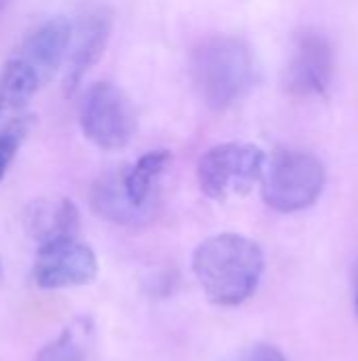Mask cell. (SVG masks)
I'll return each mask as SVG.
<instances>
[{
  "instance_id": "obj_16",
  "label": "cell",
  "mask_w": 358,
  "mask_h": 361,
  "mask_svg": "<svg viewBox=\"0 0 358 361\" xmlns=\"http://www.w3.org/2000/svg\"><path fill=\"white\" fill-rule=\"evenodd\" d=\"M226 361H289L283 351H279L272 345H251L234 355H230Z\"/></svg>"
},
{
  "instance_id": "obj_7",
  "label": "cell",
  "mask_w": 358,
  "mask_h": 361,
  "mask_svg": "<svg viewBox=\"0 0 358 361\" xmlns=\"http://www.w3.org/2000/svg\"><path fill=\"white\" fill-rule=\"evenodd\" d=\"M333 53L327 38L319 32H302L295 38L285 85L295 97L323 95L331 82Z\"/></svg>"
},
{
  "instance_id": "obj_6",
  "label": "cell",
  "mask_w": 358,
  "mask_h": 361,
  "mask_svg": "<svg viewBox=\"0 0 358 361\" xmlns=\"http://www.w3.org/2000/svg\"><path fill=\"white\" fill-rule=\"evenodd\" d=\"M97 277V258L93 250L74 239H61L38 245L34 260V281L44 290H63L87 286Z\"/></svg>"
},
{
  "instance_id": "obj_1",
  "label": "cell",
  "mask_w": 358,
  "mask_h": 361,
  "mask_svg": "<svg viewBox=\"0 0 358 361\" xmlns=\"http://www.w3.org/2000/svg\"><path fill=\"white\" fill-rule=\"evenodd\" d=\"M194 275L205 296L219 307H238L260 286L264 275L262 247L236 233L205 239L192 256Z\"/></svg>"
},
{
  "instance_id": "obj_3",
  "label": "cell",
  "mask_w": 358,
  "mask_h": 361,
  "mask_svg": "<svg viewBox=\"0 0 358 361\" xmlns=\"http://www.w3.org/2000/svg\"><path fill=\"white\" fill-rule=\"evenodd\" d=\"M260 180L264 201L281 214H293L319 201L325 188V169L308 152L279 150L264 165Z\"/></svg>"
},
{
  "instance_id": "obj_2",
  "label": "cell",
  "mask_w": 358,
  "mask_h": 361,
  "mask_svg": "<svg viewBox=\"0 0 358 361\" xmlns=\"http://www.w3.org/2000/svg\"><path fill=\"white\" fill-rule=\"evenodd\" d=\"M190 76L200 99L215 110L236 104L253 85L255 61L245 40L211 36L190 57Z\"/></svg>"
},
{
  "instance_id": "obj_13",
  "label": "cell",
  "mask_w": 358,
  "mask_h": 361,
  "mask_svg": "<svg viewBox=\"0 0 358 361\" xmlns=\"http://www.w3.org/2000/svg\"><path fill=\"white\" fill-rule=\"evenodd\" d=\"M42 87L36 70L21 57H13L0 72V118L21 112Z\"/></svg>"
},
{
  "instance_id": "obj_14",
  "label": "cell",
  "mask_w": 358,
  "mask_h": 361,
  "mask_svg": "<svg viewBox=\"0 0 358 361\" xmlns=\"http://www.w3.org/2000/svg\"><path fill=\"white\" fill-rule=\"evenodd\" d=\"M32 125H34V116H13L0 129V182L4 180L11 163L17 157V150L21 148L23 140L27 137Z\"/></svg>"
},
{
  "instance_id": "obj_15",
  "label": "cell",
  "mask_w": 358,
  "mask_h": 361,
  "mask_svg": "<svg viewBox=\"0 0 358 361\" xmlns=\"http://www.w3.org/2000/svg\"><path fill=\"white\" fill-rule=\"evenodd\" d=\"M36 361H84V349L76 341V336L65 330L59 338L42 347Z\"/></svg>"
},
{
  "instance_id": "obj_8",
  "label": "cell",
  "mask_w": 358,
  "mask_h": 361,
  "mask_svg": "<svg viewBox=\"0 0 358 361\" xmlns=\"http://www.w3.org/2000/svg\"><path fill=\"white\" fill-rule=\"evenodd\" d=\"M74 34L76 40L63 80L65 95H74L87 72L101 59L112 34V11L106 4H93L84 8L78 17Z\"/></svg>"
},
{
  "instance_id": "obj_10",
  "label": "cell",
  "mask_w": 358,
  "mask_h": 361,
  "mask_svg": "<svg viewBox=\"0 0 358 361\" xmlns=\"http://www.w3.org/2000/svg\"><path fill=\"white\" fill-rule=\"evenodd\" d=\"M23 226L38 245H46L61 239H74L80 226V214L65 197H42L25 207Z\"/></svg>"
},
{
  "instance_id": "obj_12",
  "label": "cell",
  "mask_w": 358,
  "mask_h": 361,
  "mask_svg": "<svg viewBox=\"0 0 358 361\" xmlns=\"http://www.w3.org/2000/svg\"><path fill=\"white\" fill-rule=\"evenodd\" d=\"M91 205L93 209L116 224H127V226H141L146 222H150L154 216L137 209L124 195L122 188V178L120 171L116 173H108L106 178H101L95 186H93V195H91Z\"/></svg>"
},
{
  "instance_id": "obj_18",
  "label": "cell",
  "mask_w": 358,
  "mask_h": 361,
  "mask_svg": "<svg viewBox=\"0 0 358 361\" xmlns=\"http://www.w3.org/2000/svg\"><path fill=\"white\" fill-rule=\"evenodd\" d=\"M357 313H358V292H357Z\"/></svg>"
},
{
  "instance_id": "obj_5",
  "label": "cell",
  "mask_w": 358,
  "mask_h": 361,
  "mask_svg": "<svg viewBox=\"0 0 358 361\" xmlns=\"http://www.w3.org/2000/svg\"><path fill=\"white\" fill-rule=\"evenodd\" d=\"M80 127L97 148L120 150L133 140L137 116L122 89L112 82H95L82 97Z\"/></svg>"
},
{
  "instance_id": "obj_17",
  "label": "cell",
  "mask_w": 358,
  "mask_h": 361,
  "mask_svg": "<svg viewBox=\"0 0 358 361\" xmlns=\"http://www.w3.org/2000/svg\"><path fill=\"white\" fill-rule=\"evenodd\" d=\"M6 4H8V0H0V11H4Z\"/></svg>"
},
{
  "instance_id": "obj_11",
  "label": "cell",
  "mask_w": 358,
  "mask_h": 361,
  "mask_svg": "<svg viewBox=\"0 0 358 361\" xmlns=\"http://www.w3.org/2000/svg\"><path fill=\"white\" fill-rule=\"evenodd\" d=\"M173 157L169 150H152L137 159L129 169L120 171L122 188L127 199L148 214H156L158 207V180L171 165Z\"/></svg>"
},
{
  "instance_id": "obj_4",
  "label": "cell",
  "mask_w": 358,
  "mask_h": 361,
  "mask_svg": "<svg viewBox=\"0 0 358 361\" xmlns=\"http://www.w3.org/2000/svg\"><path fill=\"white\" fill-rule=\"evenodd\" d=\"M266 157L262 148L243 142H226L209 148L198 161L200 190L215 201L247 195L262 178Z\"/></svg>"
},
{
  "instance_id": "obj_9",
  "label": "cell",
  "mask_w": 358,
  "mask_h": 361,
  "mask_svg": "<svg viewBox=\"0 0 358 361\" xmlns=\"http://www.w3.org/2000/svg\"><path fill=\"white\" fill-rule=\"evenodd\" d=\"M70 44H72V23L65 17L57 15L40 23L23 40L17 57L27 61L44 85L61 68Z\"/></svg>"
}]
</instances>
